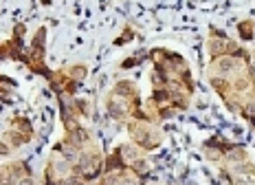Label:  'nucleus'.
Listing matches in <instances>:
<instances>
[{"label":"nucleus","mask_w":255,"mask_h":185,"mask_svg":"<svg viewBox=\"0 0 255 185\" xmlns=\"http://www.w3.org/2000/svg\"><path fill=\"white\" fill-rule=\"evenodd\" d=\"M255 24L251 22V20H242L240 24H238V33H240V38L244 40V42H251L253 38H255Z\"/></svg>","instance_id":"1"}]
</instances>
